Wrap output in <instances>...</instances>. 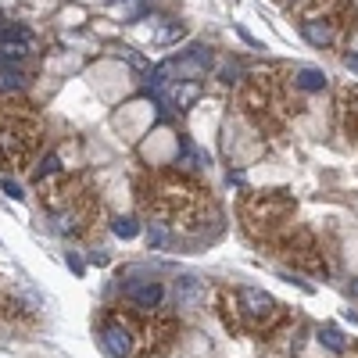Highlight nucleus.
<instances>
[{
  "label": "nucleus",
  "mask_w": 358,
  "mask_h": 358,
  "mask_svg": "<svg viewBox=\"0 0 358 358\" xmlns=\"http://www.w3.org/2000/svg\"><path fill=\"white\" fill-rule=\"evenodd\" d=\"M100 344L111 358H161L172 344V315L158 308H108L97 319Z\"/></svg>",
  "instance_id": "obj_1"
},
{
  "label": "nucleus",
  "mask_w": 358,
  "mask_h": 358,
  "mask_svg": "<svg viewBox=\"0 0 358 358\" xmlns=\"http://www.w3.org/2000/svg\"><path fill=\"white\" fill-rule=\"evenodd\" d=\"M143 208L154 222H161L168 229H186V233H194V229L204 226V215H208L212 204H208V194L194 179H186L179 172H161V176L151 179V186H147Z\"/></svg>",
  "instance_id": "obj_2"
},
{
  "label": "nucleus",
  "mask_w": 358,
  "mask_h": 358,
  "mask_svg": "<svg viewBox=\"0 0 358 358\" xmlns=\"http://www.w3.org/2000/svg\"><path fill=\"white\" fill-rule=\"evenodd\" d=\"M39 140H44V125L29 104H0V165L22 168L39 147Z\"/></svg>",
  "instance_id": "obj_3"
},
{
  "label": "nucleus",
  "mask_w": 358,
  "mask_h": 358,
  "mask_svg": "<svg viewBox=\"0 0 358 358\" xmlns=\"http://www.w3.org/2000/svg\"><path fill=\"white\" fill-rule=\"evenodd\" d=\"M226 308L233 312L229 315V326L233 330H244V333H258L265 337L272 326L283 319V308L276 305V298L258 287H237L233 294H226Z\"/></svg>",
  "instance_id": "obj_4"
},
{
  "label": "nucleus",
  "mask_w": 358,
  "mask_h": 358,
  "mask_svg": "<svg viewBox=\"0 0 358 358\" xmlns=\"http://www.w3.org/2000/svg\"><path fill=\"white\" fill-rule=\"evenodd\" d=\"M290 215H294V197L287 190H258L244 201V226L258 240H272Z\"/></svg>",
  "instance_id": "obj_5"
},
{
  "label": "nucleus",
  "mask_w": 358,
  "mask_h": 358,
  "mask_svg": "<svg viewBox=\"0 0 358 358\" xmlns=\"http://www.w3.org/2000/svg\"><path fill=\"white\" fill-rule=\"evenodd\" d=\"M36 51V36L26 26H4L0 29V65H18L22 57Z\"/></svg>",
  "instance_id": "obj_6"
},
{
  "label": "nucleus",
  "mask_w": 358,
  "mask_h": 358,
  "mask_svg": "<svg viewBox=\"0 0 358 358\" xmlns=\"http://www.w3.org/2000/svg\"><path fill=\"white\" fill-rule=\"evenodd\" d=\"M122 298H125V305H133V308H158L161 298H165V287L158 280H136V283L122 287Z\"/></svg>",
  "instance_id": "obj_7"
},
{
  "label": "nucleus",
  "mask_w": 358,
  "mask_h": 358,
  "mask_svg": "<svg viewBox=\"0 0 358 358\" xmlns=\"http://www.w3.org/2000/svg\"><path fill=\"white\" fill-rule=\"evenodd\" d=\"M326 87V75L319 69H298L294 72V90H305V93H315Z\"/></svg>",
  "instance_id": "obj_8"
},
{
  "label": "nucleus",
  "mask_w": 358,
  "mask_h": 358,
  "mask_svg": "<svg viewBox=\"0 0 358 358\" xmlns=\"http://www.w3.org/2000/svg\"><path fill=\"white\" fill-rule=\"evenodd\" d=\"M26 87V72L18 65H0V93H15Z\"/></svg>",
  "instance_id": "obj_9"
},
{
  "label": "nucleus",
  "mask_w": 358,
  "mask_h": 358,
  "mask_svg": "<svg viewBox=\"0 0 358 358\" xmlns=\"http://www.w3.org/2000/svg\"><path fill=\"white\" fill-rule=\"evenodd\" d=\"M61 172V161H57V154H47L44 161H39V168L33 172V179L36 183H44V179H51V176H57Z\"/></svg>",
  "instance_id": "obj_10"
},
{
  "label": "nucleus",
  "mask_w": 358,
  "mask_h": 358,
  "mask_svg": "<svg viewBox=\"0 0 358 358\" xmlns=\"http://www.w3.org/2000/svg\"><path fill=\"white\" fill-rule=\"evenodd\" d=\"M183 168H201L204 165V154L197 151L194 143H183V161H179Z\"/></svg>",
  "instance_id": "obj_11"
},
{
  "label": "nucleus",
  "mask_w": 358,
  "mask_h": 358,
  "mask_svg": "<svg viewBox=\"0 0 358 358\" xmlns=\"http://www.w3.org/2000/svg\"><path fill=\"white\" fill-rule=\"evenodd\" d=\"M111 229H115V233H118L122 240H133V237L140 233V226H136L133 219H115V226H111Z\"/></svg>",
  "instance_id": "obj_12"
},
{
  "label": "nucleus",
  "mask_w": 358,
  "mask_h": 358,
  "mask_svg": "<svg viewBox=\"0 0 358 358\" xmlns=\"http://www.w3.org/2000/svg\"><path fill=\"white\" fill-rule=\"evenodd\" d=\"M323 344H326L330 351H344V341H341V333H337L333 326H326V330H323Z\"/></svg>",
  "instance_id": "obj_13"
},
{
  "label": "nucleus",
  "mask_w": 358,
  "mask_h": 358,
  "mask_svg": "<svg viewBox=\"0 0 358 358\" xmlns=\"http://www.w3.org/2000/svg\"><path fill=\"white\" fill-rule=\"evenodd\" d=\"M4 194H8V197H15V201H22V197H26L22 190H18V183H11V179H4Z\"/></svg>",
  "instance_id": "obj_14"
},
{
  "label": "nucleus",
  "mask_w": 358,
  "mask_h": 358,
  "mask_svg": "<svg viewBox=\"0 0 358 358\" xmlns=\"http://www.w3.org/2000/svg\"><path fill=\"white\" fill-rule=\"evenodd\" d=\"M344 65H348L351 72H358V54H348V57H344Z\"/></svg>",
  "instance_id": "obj_15"
},
{
  "label": "nucleus",
  "mask_w": 358,
  "mask_h": 358,
  "mask_svg": "<svg viewBox=\"0 0 358 358\" xmlns=\"http://www.w3.org/2000/svg\"><path fill=\"white\" fill-rule=\"evenodd\" d=\"M0 29H4V11H0Z\"/></svg>",
  "instance_id": "obj_16"
}]
</instances>
